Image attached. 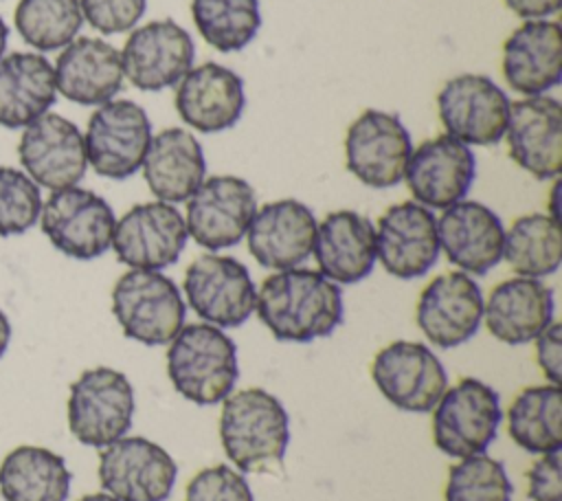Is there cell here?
Masks as SVG:
<instances>
[{"instance_id": "cell-8", "label": "cell", "mask_w": 562, "mask_h": 501, "mask_svg": "<svg viewBox=\"0 0 562 501\" xmlns=\"http://www.w3.org/2000/svg\"><path fill=\"white\" fill-rule=\"evenodd\" d=\"M151 141V121L132 99H112L97 105L83 134L88 165L103 178L134 176Z\"/></svg>"}, {"instance_id": "cell-38", "label": "cell", "mask_w": 562, "mask_h": 501, "mask_svg": "<svg viewBox=\"0 0 562 501\" xmlns=\"http://www.w3.org/2000/svg\"><path fill=\"white\" fill-rule=\"evenodd\" d=\"M184 501H255V497L239 470L215 464L191 477Z\"/></svg>"}, {"instance_id": "cell-40", "label": "cell", "mask_w": 562, "mask_h": 501, "mask_svg": "<svg viewBox=\"0 0 562 501\" xmlns=\"http://www.w3.org/2000/svg\"><path fill=\"white\" fill-rule=\"evenodd\" d=\"M527 497L531 501H562V455H540L527 470Z\"/></svg>"}, {"instance_id": "cell-24", "label": "cell", "mask_w": 562, "mask_h": 501, "mask_svg": "<svg viewBox=\"0 0 562 501\" xmlns=\"http://www.w3.org/2000/svg\"><path fill=\"white\" fill-rule=\"evenodd\" d=\"M439 248L452 266L468 275H485L503 259L505 226L483 202L459 200L437 220Z\"/></svg>"}, {"instance_id": "cell-44", "label": "cell", "mask_w": 562, "mask_h": 501, "mask_svg": "<svg viewBox=\"0 0 562 501\" xmlns=\"http://www.w3.org/2000/svg\"><path fill=\"white\" fill-rule=\"evenodd\" d=\"M7 42H9V26H7V22H4L2 15H0V57H2L4 51H7Z\"/></svg>"}, {"instance_id": "cell-17", "label": "cell", "mask_w": 562, "mask_h": 501, "mask_svg": "<svg viewBox=\"0 0 562 501\" xmlns=\"http://www.w3.org/2000/svg\"><path fill=\"white\" fill-rule=\"evenodd\" d=\"M18 156L24 174L50 191L79 185L88 169L83 134L72 121L55 112H46L24 127Z\"/></svg>"}, {"instance_id": "cell-30", "label": "cell", "mask_w": 562, "mask_h": 501, "mask_svg": "<svg viewBox=\"0 0 562 501\" xmlns=\"http://www.w3.org/2000/svg\"><path fill=\"white\" fill-rule=\"evenodd\" d=\"M57 99L53 64L40 53L0 57V125L18 130L48 112Z\"/></svg>"}, {"instance_id": "cell-14", "label": "cell", "mask_w": 562, "mask_h": 501, "mask_svg": "<svg viewBox=\"0 0 562 501\" xmlns=\"http://www.w3.org/2000/svg\"><path fill=\"white\" fill-rule=\"evenodd\" d=\"M255 211L250 182L239 176H211L187 200V233L211 253L231 248L246 237Z\"/></svg>"}, {"instance_id": "cell-11", "label": "cell", "mask_w": 562, "mask_h": 501, "mask_svg": "<svg viewBox=\"0 0 562 501\" xmlns=\"http://www.w3.org/2000/svg\"><path fill=\"white\" fill-rule=\"evenodd\" d=\"M507 92L487 75L461 73L443 84L437 112L446 134L465 145H496L509 119Z\"/></svg>"}, {"instance_id": "cell-5", "label": "cell", "mask_w": 562, "mask_h": 501, "mask_svg": "<svg viewBox=\"0 0 562 501\" xmlns=\"http://www.w3.org/2000/svg\"><path fill=\"white\" fill-rule=\"evenodd\" d=\"M134 409V387L127 376L112 367H92L70 385L68 428L77 442L103 448L127 435Z\"/></svg>"}, {"instance_id": "cell-7", "label": "cell", "mask_w": 562, "mask_h": 501, "mask_svg": "<svg viewBox=\"0 0 562 501\" xmlns=\"http://www.w3.org/2000/svg\"><path fill=\"white\" fill-rule=\"evenodd\" d=\"M114 211L99 193L83 187L50 191L42 202L40 226L50 244L72 259H97L112 246Z\"/></svg>"}, {"instance_id": "cell-34", "label": "cell", "mask_w": 562, "mask_h": 501, "mask_svg": "<svg viewBox=\"0 0 562 501\" xmlns=\"http://www.w3.org/2000/svg\"><path fill=\"white\" fill-rule=\"evenodd\" d=\"M191 15L202 40L220 53L246 48L261 26L259 0H191Z\"/></svg>"}, {"instance_id": "cell-33", "label": "cell", "mask_w": 562, "mask_h": 501, "mask_svg": "<svg viewBox=\"0 0 562 501\" xmlns=\"http://www.w3.org/2000/svg\"><path fill=\"white\" fill-rule=\"evenodd\" d=\"M503 259L520 277H549L562 261L560 222L549 213H527L512 222L503 240Z\"/></svg>"}, {"instance_id": "cell-28", "label": "cell", "mask_w": 562, "mask_h": 501, "mask_svg": "<svg viewBox=\"0 0 562 501\" xmlns=\"http://www.w3.org/2000/svg\"><path fill=\"white\" fill-rule=\"evenodd\" d=\"M553 290L540 279L509 277L496 283L483 301L487 332L507 345H525L553 321Z\"/></svg>"}, {"instance_id": "cell-31", "label": "cell", "mask_w": 562, "mask_h": 501, "mask_svg": "<svg viewBox=\"0 0 562 501\" xmlns=\"http://www.w3.org/2000/svg\"><path fill=\"white\" fill-rule=\"evenodd\" d=\"M72 472L66 459L44 446H15L0 461L4 501H66Z\"/></svg>"}, {"instance_id": "cell-36", "label": "cell", "mask_w": 562, "mask_h": 501, "mask_svg": "<svg viewBox=\"0 0 562 501\" xmlns=\"http://www.w3.org/2000/svg\"><path fill=\"white\" fill-rule=\"evenodd\" d=\"M514 486L503 461L479 453L448 470L443 501H512Z\"/></svg>"}, {"instance_id": "cell-18", "label": "cell", "mask_w": 562, "mask_h": 501, "mask_svg": "<svg viewBox=\"0 0 562 501\" xmlns=\"http://www.w3.org/2000/svg\"><path fill=\"white\" fill-rule=\"evenodd\" d=\"M483 301V292L472 275L461 270L437 275L417 299V327L428 343L441 349L459 347L479 332Z\"/></svg>"}, {"instance_id": "cell-42", "label": "cell", "mask_w": 562, "mask_h": 501, "mask_svg": "<svg viewBox=\"0 0 562 501\" xmlns=\"http://www.w3.org/2000/svg\"><path fill=\"white\" fill-rule=\"evenodd\" d=\"M505 7L522 20H547L560 11L562 0H503Z\"/></svg>"}, {"instance_id": "cell-10", "label": "cell", "mask_w": 562, "mask_h": 501, "mask_svg": "<svg viewBox=\"0 0 562 501\" xmlns=\"http://www.w3.org/2000/svg\"><path fill=\"white\" fill-rule=\"evenodd\" d=\"M182 290L191 310L211 325L239 327L255 312L257 288L248 268L228 255L206 253L184 272Z\"/></svg>"}, {"instance_id": "cell-27", "label": "cell", "mask_w": 562, "mask_h": 501, "mask_svg": "<svg viewBox=\"0 0 562 501\" xmlns=\"http://www.w3.org/2000/svg\"><path fill=\"white\" fill-rule=\"evenodd\" d=\"M55 86L79 105L112 101L123 88L121 51L101 37H75L55 59Z\"/></svg>"}, {"instance_id": "cell-12", "label": "cell", "mask_w": 562, "mask_h": 501, "mask_svg": "<svg viewBox=\"0 0 562 501\" xmlns=\"http://www.w3.org/2000/svg\"><path fill=\"white\" fill-rule=\"evenodd\" d=\"M413 141L402 119L386 110H364L347 130V169L367 187L389 189L404 180Z\"/></svg>"}, {"instance_id": "cell-3", "label": "cell", "mask_w": 562, "mask_h": 501, "mask_svg": "<svg viewBox=\"0 0 562 501\" xmlns=\"http://www.w3.org/2000/svg\"><path fill=\"white\" fill-rule=\"evenodd\" d=\"M167 376L184 400L200 407L217 404L237 382V347L217 325H182L169 341Z\"/></svg>"}, {"instance_id": "cell-21", "label": "cell", "mask_w": 562, "mask_h": 501, "mask_svg": "<svg viewBox=\"0 0 562 501\" xmlns=\"http://www.w3.org/2000/svg\"><path fill=\"white\" fill-rule=\"evenodd\" d=\"M476 178V158L470 145L439 134L411 152L404 180L413 200L428 209H448L465 200Z\"/></svg>"}, {"instance_id": "cell-26", "label": "cell", "mask_w": 562, "mask_h": 501, "mask_svg": "<svg viewBox=\"0 0 562 501\" xmlns=\"http://www.w3.org/2000/svg\"><path fill=\"white\" fill-rule=\"evenodd\" d=\"M501 70L512 90L547 94L562 79V31L553 20H525L503 44Z\"/></svg>"}, {"instance_id": "cell-2", "label": "cell", "mask_w": 562, "mask_h": 501, "mask_svg": "<svg viewBox=\"0 0 562 501\" xmlns=\"http://www.w3.org/2000/svg\"><path fill=\"white\" fill-rule=\"evenodd\" d=\"M220 442L239 472H268L283 464L290 417L277 396L261 387L231 391L222 400Z\"/></svg>"}, {"instance_id": "cell-25", "label": "cell", "mask_w": 562, "mask_h": 501, "mask_svg": "<svg viewBox=\"0 0 562 501\" xmlns=\"http://www.w3.org/2000/svg\"><path fill=\"white\" fill-rule=\"evenodd\" d=\"M312 255L318 272L338 286L367 279L375 266V226L358 211L327 213L314 235Z\"/></svg>"}, {"instance_id": "cell-13", "label": "cell", "mask_w": 562, "mask_h": 501, "mask_svg": "<svg viewBox=\"0 0 562 501\" xmlns=\"http://www.w3.org/2000/svg\"><path fill=\"white\" fill-rule=\"evenodd\" d=\"M378 391L400 411L430 413L448 389V374L437 354L417 341H393L371 363Z\"/></svg>"}, {"instance_id": "cell-4", "label": "cell", "mask_w": 562, "mask_h": 501, "mask_svg": "<svg viewBox=\"0 0 562 501\" xmlns=\"http://www.w3.org/2000/svg\"><path fill=\"white\" fill-rule=\"evenodd\" d=\"M112 314L127 338L156 347L169 345L180 332L187 305L165 272L130 268L112 288Z\"/></svg>"}, {"instance_id": "cell-15", "label": "cell", "mask_w": 562, "mask_h": 501, "mask_svg": "<svg viewBox=\"0 0 562 501\" xmlns=\"http://www.w3.org/2000/svg\"><path fill=\"white\" fill-rule=\"evenodd\" d=\"M189 240L182 213L162 200L134 204L116 220L114 255L136 270H162L178 261Z\"/></svg>"}, {"instance_id": "cell-23", "label": "cell", "mask_w": 562, "mask_h": 501, "mask_svg": "<svg viewBox=\"0 0 562 501\" xmlns=\"http://www.w3.org/2000/svg\"><path fill=\"white\" fill-rule=\"evenodd\" d=\"M316 215L294 198L272 200L257 207L246 231V244L257 264L270 270L301 266L314 246Z\"/></svg>"}, {"instance_id": "cell-43", "label": "cell", "mask_w": 562, "mask_h": 501, "mask_svg": "<svg viewBox=\"0 0 562 501\" xmlns=\"http://www.w3.org/2000/svg\"><path fill=\"white\" fill-rule=\"evenodd\" d=\"M9 343H11V323H9V316L0 310V358L9 349Z\"/></svg>"}, {"instance_id": "cell-6", "label": "cell", "mask_w": 562, "mask_h": 501, "mask_svg": "<svg viewBox=\"0 0 562 501\" xmlns=\"http://www.w3.org/2000/svg\"><path fill=\"white\" fill-rule=\"evenodd\" d=\"M501 420L498 393L487 382L465 376L435 404L432 442L448 457H472L487 450Z\"/></svg>"}, {"instance_id": "cell-37", "label": "cell", "mask_w": 562, "mask_h": 501, "mask_svg": "<svg viewBox=\"0 0 562 501\" xmlns=\"http://www.w3.org/2000/svg\"><path fill=\"white\" fill-rule=\"evenodd\" d=\"M42 211L40 187L15 167L0 165V237L22 235Z\"/></svg>"}, {"instance_id": "cell-29", "label": "cell", "mask_w": 562, "mask_h": 501, "mask_svg": "<svg viewBox=\"0 0 562 501\" xmlns=\"http://www.w3.org/2000/svg\"><path fill=\"white\" fill-rule=\"evenodd\" d=\"M140 169L156 200L178 204L187 202L206 178V158L189 130L165 127L151 134Z\"/></svg>"}, {"instance_id": "cell-9", "label": "cell", "mask_w": 562, "mask_h": 501, "mask_svg": "<svg viewBox=\"0 0 562 501\" xmlns=\"http://www.w3.org/2000/svg\"><path fill=\"white\" fill-rule=\"evenodd\" d=\"M99 483L116 501H167L173 492L176 459L156 442L123 435L99 450Z\"/></svg>"}, {"instance_id": "cell-1", "label": "cell", "mask_w": 562, "mask_h": 501, "mask_svg": "<svg viewBox=\"0 0 562 501\" xmlns=\"http://www.w3.org/2000/svg\"><path fill=\"white\" fill-rule=\"evenodd\" d=\"M255 310L270 334L285 343L325 338L345 316L338 283L301 266L268 275L257 290Z\"/></svg>"}, {"instance_id": "cell-45", "label": "cell", "mask_w": 562, "mask_h": 501, "mask_svg": "<svg viewBox=\"0 0 562 501\" xmlns=\"http://www.w3.org/2000/svg\"><path fill=\"white\" fill-rule=\"evenodd\" d=\"M79 501H116V499L112 494H108V492H92V494L81 497Z\"/></svg>"}, {"instance_id": "cell-41", "label": "cell", "mask_w": 562, "mask_h": 501, "mask_svg": "<svg viewBox=\"0 0 562 501\" xmlns=\"http://www.w3.org/2000/svg\"><path fill=\"white\" fill-rule=\"evenodd\" d=\"M536 360L540 371L551 385H560L562 380V325L551 321L536 336Z\"/></svg>"}, {"instance_id": "cell-35", "label": "cell", "mask_w": 562, "mask_h": 501, "mask_svg": "<svg viewBox=\"0 0 562 501\" xmlns=\"http://www.w3.org/2000/svg\"><path fill=\"white\" fill-rule=\"evenodd\" d=\"M13 22L35 51H59L81 31L83 13L79 0H20Z\"/></svg>"}, {"instance_id": "cell-32", "label": "cell", "mask_w": 562, "mask_h": 501, "mask_svg": "<svg viewBox=\"0 0 562 501\" xmlns=\"http://www.w3.org/2000/svg\"><path fill=\"white\" fill-rule=\"evenodd\" d=\"M507 433L527 453L544 455L562 448L560 385H533L516 393L507 409Z\"/></svg>"}, {"instance_id": "cell-19", "label": "cell", "mask_w": 562, "mask_h": 501, "mask_svg": "<svg viewBox=\"0 0 562 501\" xmlns=\"http://www.w3.org/2000/svg\"><path fill=\"white\" fill-rule=\"evenodd\" d=\"M437 218L432 209L404 200L391 204L375 224V257L397 279H417L439 259Z\"/></svg>"}, {"instance_id": "cell-20", "label": "cell", "mask_w": 562, "mask_h": 501, "mask_svg": "<svg viewBox=\"0 0 562 501\" xmlns=\"http://www.w3.org/2000/svg\"><path fill=\"white\" fill-rule=\"evenodd\" d=\"M509 158L538 180H555L562 169V105L536 94L512 101L503 134Z\"/></svg>"}, {"instance_id": "cell-22", "label": "cell", "mask_w": 562, "mask_h": 501, "mask_svg": "<svg viewBox=\"0 0 562 501\" xmlns=\"http://www.w3.org/2000/svg\"><path fill=\"white\" fill-rule=\"evenodd\" d=\"M173 105L178 116L195 132H224L244 114V79L217 62H204L176 84Z\"/></svg>"}, {"instance_id": "cell-39", "label": "cell", "mask_w": 562, "mask_h": 501, "mask_svg": "<svg viewBox=\"0 0 562 501\" xmlns=\"http://www.w3.org/2000/svg\"><path fill=\"white\" fill-rule=\"evenodd\" d=\"M83 20L99 33L132 31L147 9V0H79Z\"/></svg>"}, {"instance_id": "cell-16", "label": "cell", "mask_w": 562, "mask_h": 501, "mask_svg": "<svg viewBox=\"0 0 562 501\" xmlns=\"http://www.w3.org/2000/svg\"><path fill=\"white\" fill-rule=\"evenodd\" d=\"M193 37L169 18L132 29L121 51L123 77L145 92L176 86L193 68Z\"/></svg>"}]
</instances>
